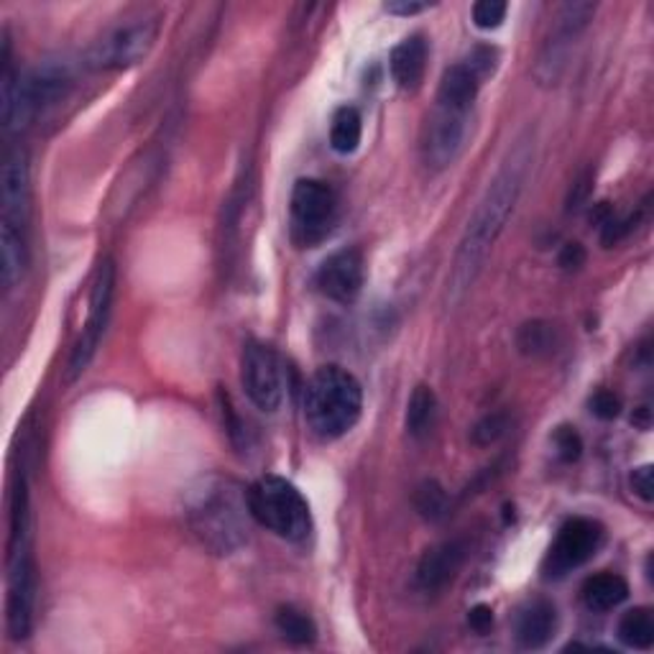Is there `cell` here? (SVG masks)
<instances>
[{
  "mask_svg": "<svg viewBox=\"0 0 654 654\" xmlns=\"http://www.w3.org/2000/svg\"><path fill=\"white\" fill-rule=\"evenodd\" d=\"M557 627V612L550 601L537 599L527 603L517 619V639L525 650H540L552 639Z\"/></svg>",
  "mask_w": 654,
  "mask_h": 654,
  "instance_id": "cell-18",
  "label": "cell"
},
{
  "mask_svg": "<svg viewBox=\"0 0 654 654\" xmlns=\"http://www.w3.org/2000/svg\"><path fill=\"white\" fill-rule=\"evenodd\" d=\"M435 419H438V397H435L430 387L419 383V387L412 391L410 404H406V432H410L414 440H423L432 432Z\"/></svg>",
  "mask_w": 654,
  "mask_h": 654,
  "instance_id": "cell-21",
  "label": "cell"
},
{
  "mask_svg": "<svg viewBox=\"0 0 654 654\" xmlns=\"http://www.w3.org/2000/svg\"><path fill=\"white\" fill-rule=\"evenodd\" d=\"M529 164L527 149L521 147L504 164L489 190L478 202V207L470 215L468 225H465L461 243H457L453 266H450L448 276V302L457 304L465 294L470 292L476 285L478 274L483 272L486 259L493 246H496L499 236L504 232L508 217H512L514 207H517L521 187H525V172Z\"/></svg>",
  "mask_w": 654,
  "mask_h": 654,
  "instance_id": "cell-1",
  "label": "cell"
},
{
  "mask_svg": "<svg viewBox=\"0 0 654 654\" xmlns=\"http://www.w3.org/2000/svg\"><path fill=\"white\" fill-rule=\"evenodd\" d=\"M555 448L559 461L565 463H576L580 455H583V440L576 432V427H559L555 432Z\"/></svg>",
  "mask_w": 654,
  "mask_h": 654,
  "instance_id": "cell-30",
  "label": "cell"
},
{
  "mask_svg": "<svg viewBox=\"0 0 654 654\" xmlns=\"http://www.w3.org/2000/svg\"><path fill=\"white\" fill-rule=\"evenodd\" d=\"M251 517L268 532L289 542L307 540L312 532L310 504L287 478L264 476L246 491Z\"/></svg>",
  "mask_w": 654,
  "mask_h": 654,
  "instance_id": "cell-5",
  "label": "cell"
},
{
  "mask_svg": "<svg viewBox=\"0 0 654 654\" xmlns=\"http://www.w3.org/2000/svg\"><path fill=\"white\" fill-rule=\"evenodd\" d=\"M508 425H512V419H508L506 412L486 414L483 419H478L474 425V430H470V440H474L478 448H491L508 432Z\"/></svg>",
  "mask_w": 654,
  "mask_h": 654,
  "instance_id": "cell-27",
  "label": "cell"
},
{
  "mask_svg": "<svg viewBox=\"0 0 654 654\" xmlns=\"http://www.w3.org/2000/svg\"><path fill=\"white\" fill-rule=\"evenodd\" d=\"M363 136V118L359 108L343 105L338 108L330 123V143L338 154H353L359 149Z\"/></svg>",
  "mask_w": 654,
  "mask_h": 654,
  "instance_id": "cell-22",
  "label": "cell"
},
{
  "mask_svg": "<svg viewBox=\"0 0 654 654\" xmlns=\"http://www.w3.org/2000/svg\"><path fill=\"white\" fill-rule=\"evenodd\" d=\"M631 489L642 501L650 504L652 501V465H642V468H637L634 474H631Z\"/></svg>",
  "mask_w": 654,
  "mask_h": 654,
  "instance_id": "cell-33",
  "label": "cell"
},
{
  "mask_svg": "<svg viewBox=\"0 0 654 654\" xmlns=\"http://www.w3.org/2000/svg\"><path fill=\"white\" fill-rule=\"evenodd\" d=\"M468 624H470V629L478 631V634H486V631H491V627H493L491 606H486V603H478V606L470 608Z\"/></svg>",
  "mask_w": 654,
  "mask_h": 654,
  "instance_id": "cell-34",
  "label": "cell"
},
{
  "mask_svg": "<svg viewBox=\"0 0 654 654\" xmlns=\"http://www.w3.org/2000/svg\"><path fill=\"white\" fill-rule=\"evenodd\" d=\"M465 555H468V544L463 540H448L440 542L438 548L427 550L417 568L419 588L427 593L442 591L457 576V570L463 568Z\"/></svg>",
  "mask_w": 654,
  "mask_h": 654,
  "instance_id": "cell-15",
  "label": "cell"
},
{
  "mask_svg": "<svg viewBox=\"0 0 654 654\" xmlns=\"http://www.w3.org/2000/svg\"><path fill=\"white\" fill-rule=\"evenodd\" d=\"M336 192L319 179H300L292 190V221L304 243H315L336 217Z\"/></svg>",
  "mask_w": 654,
  "mask_h": 654,
  "instance_id": "cell-11",
  "label": "cell"
},
{
  "mask_svg": "<svg viewBox=\"0 0 654 654\" xmlns=\"http://www.w3.org/2000/svg\"><path fill=\"white\" fill-rule=\"evenodd\" d=\"M427 56H430V47H427L425 36L414 34L402 43H397L394 52L389 56V67L394 83L402 90H417L423 85L427 72Z\"/></svg>",
  "mask_w": 654,
  "mask_h": 654,
  "instance_id": "cell-16",
  "label": "cell"
},
{
  "mask_svg": "<svg viewBox=\"0 0 654 654\" xmlns=\"http://www.w3.org/2000/svg\"><path fill=\"white\" fill-rule=\"evenodd\" d=\"M366 268H363V256L355 249L336 251L332 256L323 261L317 272V287L327 300L332 302H353L361 294Z\"/></svg>",
  "mask_w": 654,
  "mask_h": 654,
  "instance_id": "cell-14",
  "label": "cell"
},
{
  "mask_svg": "<svg viewBox=\"0 0 654 654\" xmlns=\"http://www.w3.org/2000/svg\"><path fill=\"white\" fill-rule=\"evenodd\" d=\"M113 294H115V264L111 259H105L98 268L96 285H92L90 292V307H87V323L79 332L75 348H72L70 355V379H77L83 376L87 366H90L92 359H96L100 340L105 336L108 319H111L113 312Z\"/></svg>",
  "mask_w": 654,
  "mask_h": 654,
  "instance_id": "cell-6",
  "label": "cell"
},
{
  "mask_svg": "<svg viewBox=\"0 0 654 654\" xmlns=\"http://www.w3.org/2000/svg\"><path fill=\"white\" fill-rule=\"evenodd\" d=\"M619 639L629 650H652L654 616L650 608H631L619 621Z\"/></svg>",
  "mask_w": 654,
  "mask_h": 654,
  "instance_id": "cell-24",
  "label": "cell"
},
{
  "mask_svg": "<svg viewBox=\"0 0 654 654\" xmlns=\"http://www.w3.org/2000/svg\"><path fill=\"white\" fill-rule=\"evenodd\" d=\"M468 136V113L438 105L423 128V159L430 169H448L461 156Z\"/></svg>",
  "mask_w": 654,
  "mask_h": 654,
  "instance_id": "cell-10",
  "label": "cell"
},
{
  "mask_svg": "<svg viewBox=\"0 0 654 654\" xmlns=\"http://www.w3.org/2000/svg\"><path fill=\"white\" fill-rule=\"evenodd\" d=\"M508 5L501 0H481L474 5V24L478 28H499L504 24Z\"/></svg>",
  "mask_w": 654,
  "mask_h": 654,
  "instance_id": "cell-28",
  "label": "cell"
},
{
  "mask_svg": "<svg viewBox=\"0 0 654 654\" xmlns=\"http://www.w3.org/2000/svg\"><path fill=\"white\" fill-rule=\"evenodd\" d=\"M159 16L136 18L108 32L90 52V64L96 70H126L147 60L159 36Z\"/></svg>",
  "mask_w": 654,
  "mask_h": 654,
  "instance_id": "cell-7",
  "label": "cell"
},
{
  "mask_svg": "<svg viewBox=\"0 0 654 654\" xmlns=\"http://www.w3.org/2000/svg\"><path fill=\"white\" fill-rule=\"evenodd\" d=\"M72 87V72L64 62H43L18 75L11 64L9 41H3V123L9 130H24L36 115L60 103Z\"/></svg>",
  "mask_w": 654,
  "mask_h": 654,
  "instance_id": "cell-3",
  "label": "cell"
},
{
  "mask_svg": "<svg viewBox=\"0 0 654 654\" xmlns=\"http://www.w3.org/2000/svg\"><path fill=\"white\" fill-rule=\"evenodd\" d=\"M517 348H519V353L529 355V359H542V355H550L557 348L555 325L544 323V319H532V323H525L517 332Z\"/></svg>",
  "mask_w": 654,
  "mask_h": 654,
  "instance_id": "cell-23",
  "label": "cell"
},
{
  "mask_svg": "<svg viewBox=\"0 0 654 654\" xmlns=\"http://www.w3.org/2000/svg\"><path fill=\"white\" fill-rule=\"evenodd\" d=\"M483 79L470 70L468 62H457L453 67L445 70V75L440 79V90H438V105L450 108V111H461V113H470L474 108L478 90H481Z\"/></svg>",
  "mask_w": 654,
  "mask_h": 654,
  "instance_id": "cell-17",
  "label": "cell"
},
{
  "mask_svg": "<svg viewBox=\"0 0 654 654\" xmlns=\"http://www.w3.org/2000/svg\"><path fill=\"white\" fill-rule=\"evenodd\" d=\"M276 629H279V634L287 639V642L292 644H312L317 637L315 621L310 619L307 614L300 612V608L294 606H281L279 612H276Z\"/></svg>",
  "mask_w": 654,
  "mask_h": 654,
  "instance_id": "cell-25",
  "label": "cell"
},
{
  "mask_svg": "<svg viewBox=\"0 0 654 654\" xmlns=\"http://www.w3.org/2000/svg\"><path fill=\"white\" fill-rule=\"evenodd\" d=\"M631 423L642 427V430H650V406H639L637 417H631Z\"/></svg>",
  "mask_w": 654,
  "mask_h": 654,
  "instance_id": "cell-37",
  "label": "cell"
},
{
  "mask_svg": "<svg viewBox=\"0 0 654 654\" xmlns=\"http://www.w3.org/2000/svg\"><path fill=\"white\" fill-rule=\"evenodd\" d=\"M414 506L427 521H442L450 514V496L438 481H425L417 486L414 493Z\"/></svg>",
  "mask_w": 654,
  "mask_h": 654,
  "instance_id": "cell-26",
  "label": "cell"
},
{
  "mask_svg": "<svg viewBox=\"0 0 654 654\" xmlns=\"http://www.w3.org/2000/svg\"><path fill=\"white\" fill-rule=\"evenodd\" d=\"M465 62L470 64V70H474L478 77L489 79L499 67V49L489 47V43H481V47H476L474 52L465 56Z\"/></svg>",
  "mask_w": 654,
  "mask_h": 654,
  "instance_id": "cell-29",
  "label": "cell"
},
{
  "mask_svg": "<svg viewBox=\"0 0 654 654\" xmlns=\"http://www.w3.org/2000/svg\"><path fill=\"white\" fill-rule=\"evenodd\" d=\"M603 540V529L599 521L593 519H570L568 525L559 529L555 544H552L548 555V576L550 578H563L570 570L580 568L588 563L599 550Z\"/></svg>",
  "mask_w": 654,
  "mask_h": 654,
  "instance_id": "cell-12",
  "label": "cell"
},
{
  "mask_svg": "<svg viewBox=\"0 0 654 654\" xmlns=\"http://www.w3.org/2000/svg\"><path fill=\"white\" fill-rule=\"evenodd\" d=\"M591 412L599 419H616L621 414V397L614 394V391H608V389L595 391L591 399Z\"/></svg>",
  "mask_w": 654,
  "mask_h": 654,
  "instance_id": "cell-31",
  "label": "cell"
},
{
  "mask_svg": "<svg viewBox=\"0 0 654 654\" xmlns=\"http://www.w3.org/2000/svg\"><path fill=\"white\" fill-rule=\"evenodd\" d=\"M383 9L394 16H417V13L432 9V3H427V0H389V3H383Z\"/></svg>",
  "mask_w": 654,
  "mask_h": 654,
  "instance_id": "cell-32",
  "label": "cell"
},
{
  "mask_svg": "<svg viewBox=\"0 0 654 654\" xmlns=\"http://www.w3.org/2000/svg\"><path fill=\"white\" fill-rule=\"evenodd\" d=\"M363 389L351 370L323 366L304 389V417L319 440H338L361 419Z\"/></svg>",
  "mask_w": 654,
  "mask_h": 654,
  "instance_id": "cell-4",
  "label": "cell"
},
{
  "mask_svg": "<svg viewBox=\"0 0 654 654\" xmlns=\"http://www.w3.org/2000/svg\"><path fill=\"white\" fill-rule=\"evenodd\" d=\"M591 185H593L591 174H583V177H580L576 181V185H573L570 198H568V210H570V213H576V210H580V207L586 205L588 194H591Z\"/></svg>",
  "mask_w": 654,
  "mask_h": 654,
  "instance_id": "cell-35",
  "label": "cell"
},
{
  "mask_svg": "<svg viewBox=\"0 0 654 654\" xmlns=\"http://www.w3.org/2000/svg\"><path fill=\"white\" fill-rule=\"evenodd\" d=\"M586 264V249L580 243H565L559 251V266L563 268H580Z\"/></svg>",
  "mask_w": 654,
  "mask_h": 654,
  "instance_id": "cell-36",
  "label": "cell"
},
{
  "mask_svg": "<svg viewBox=\"0 0 654 654\" xmlns=\"http://www.w3.org/2000/svg\"><path fill=\"white\" fill-rule=\"evenodd\" d=\"M187 519L207 550H213L215 555H230L249 540V519L253 517L249 499L241 489H236L230 481L213 478L194 491L187 506Z\"/></svg>",
  "mask_w": 654,
  "mask_h": 654,
  "instance_id": "cell-2",
  "label": "cell"
},
{
  "mask_svg": "<svg viewBox=\"0 0 654 654\" xmlns=\"http://www.w3.org/2000/svg\"><path fill=\"white\" fill-rule=\"evenodd\" d=\"M28 264V249L24 230L16 225L0 223V276L3 287L13 289L21 281Z\"/></svg>",
  "mask_w": 654,
  "mask_h": 654,
  "instance_id": "cell-19",
  "label": "cell"
},
{
  "mask_svg": "<svg viewBox=\"0 0 654 654\" xmlns=\"http://www.w3.org/2000/svg\"><path fill=\"white\" fill-rule=\"evenodd\" d=\"M629 599V583L616 573H599L583 586V601L593 612H612Z\"/></svg>",
  "mask_w": 654,
  "mask_h": 654,
  "instance_id": "cell-20",
  "label": "cell"
},
{
  "mask_svg": "<svg viewBox=\"0 0 654 654\" xmlns=\"http://www.w3.org/2000/svg\"><path fill=\"white\" fill-rule=\"evenodd\" d=\"M593 13H595L593 3H565L563 9H559L555 18L557 34H552L548 43H544L540 62H537V70H534V75L542 85H555L559 75H563L573 43H576L580 32L591 24Z\"/></svg>",
  "mask_w": 654,
  "mask_h": 654,
  "instance_id": "cell-9",
  "label": "cell"
},
{
  "mask_svg": "<svg viewBox=\"0 0 654 654\" xmlns=\"http://www.w3.org/2000/svg\"><path fill=\"white\" fill-rule=\"evenodd\" d=\"M241 381L246 394L261 412L274 414L285 404L287 370L285 361L274 348L264 343H249L241 355Z\"/></svg>",
  "mask_w": 654,
  "mask_h": 654,
  "instance_id": "cell-8",
  "label": "cell"
},
{
  "mask_svg": "<svg viewBox=\"0 0 654 654\" xmlns=\"http://www.w3.org/2000/svg\"><path fill=\"white\" fill-rule=\"evenodd\" d=\"M0 181H3L0 185V223L26 230L28 213H32V185H28V156L24 149H11L5 154Z\"/></svg>",
  "mask_w": 654,
  "mask_h": 654,
  "instance_id": "cell-13",
  "label": "cell"
}]
</instances>
